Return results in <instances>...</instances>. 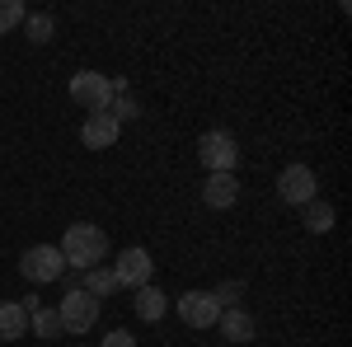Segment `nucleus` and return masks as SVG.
<instances>
[{
    "label": "nucleus",
    "mask_w": 352,
    "mask_h": 347,
    "mask_svg": "<svg viewBox=\"0 0 352 347\" xmlns=\"http://www.w3.org/2000/svg\"><path fill=\"white\" fill-rule=\"evenodd\" d=\"M240 291H244V282H226V287H217L212 295H217V305H221V310H230V305H235V295H240Z\"/></svg>",
    "instance_id": "obj_20"
},
{
    "label": "nucleus",
    "mask_w": 352,
    "mask_h": 347,
    "mask_svg": "<svg viewBox=\"0 0 352 347\" xmlns=\"http://www.w3.org/2000/svg\"><path fill=\"white\" fill-rule=\"evenodd\" d=\"M179 320L188 324V328H212L221 320V305L212 291H184L179 295Z\"/></svg>",
    "instance_id": "obj_8"
},
{
    "label": "nucleus",
    "mask_w": 352,
    "mask_h": 347,
    "mask_svg": "<svg viewBox=\"0 0 352 347\" xmlns=\"http://www.w3.org/2000/svg\"><path fill=\"white\" fill-rule=\"evenodd\" d=\"M28 310V328L38 333V338H61V315L47 310V305H24Z\"/></svg>",
    "instance_id": "obj_16"
},
{
    "label": "nucleus",
    "mask_w": 352,
    "mask_h": 347,
    "mask_svg": "<svg viewBox=\"0 0 352 347\" xmlns=\"http://www.w3.org/2000/svg\"><path fill=\"white\" fill-rule=\"evenodd\" d=\"M61 258L85 272V267H99L104 263V254H109V235L99 230V225H89V221H76V225H66V235H61Z\"/></svg>",
    "instance_id": "obj_1"
},
{
    "label": "nucleus",
    "mask_w": 352,
    "mask_h": 347,
    "mask_svg": "<svg viewBox=\"0 0 352 347\" xmlns=\"http://www.w3.org/2000/svg\"><path fill=\"white\" fill-rule=\"evenodd\" d=\"M80 291H89L94 300H104V295H113L118 291V277H113V267H85L80 272Z\"/></svg>",
    "instance_id": "obj_14"
},
{
    "label": "nucleus",
    "mask_w": 352,
    "mask_h": 347,
    "mask_svg": "<svg viewBox=\"0 0 352 347\" xmlns=\"http://www.w3.org/2000/svg\"><path fill=\"white\" fill-rule=\"evenodd\" d=\"M24 33H28V43H52V33H56V19L52 14H24Z\"/></svg>",
    "instance_id": "obj_18"
},
{
    "label": "nucleus",
    "mask_w": 352,
    "mask_h": 347,
    "mask_svg": "<svg viewBox=\"0 0 352 347\" xmlns=\"http://www.w3.org/2000/svg\"><path fill=\"white\" fill-rule=\"evenodd\" d=\"M315 188L320 183H315V169H310V164H287L282 179H277V197L292 202V207H305L310 197H320Z\"/></svg>",
    "instance_id": "obj_6"
},
{
    "label": "nucleus",
    "mask_w": 352,
    "mask_h": 347,
    "mask_svg": "<svg viewBox=\"0 0 352 347\" xmlns=\"http://www.w3.org/2000/svg\"><path fill=\"white\" fill-rule=\"evenodd\" d=\"M136 315L146 324H155V320H164V310H169V295L160 291V287H136Z\"/></svg>",
    "instance_id": "obj_13"
},
{
    "label": "nucleus",
    "mask_w": 352,
    "mask_h": 347,
    "mask_svg": "<svg viewBox=\"0 0 352 347\" xmlns=\"http://www.w3.org/2000/svg\"><path fill=\"white\" fill-rule=\"evenodd\" d=\"M56 315H61V328H66V333H89V328L99 324V300H94L89 291H80V287H76V291L61 295Z\"/></svg>",
    "instance_id": "obj_3"
},
{
    "label": "nucleus",
    "mask_w": 352,
    "mask_h": 347,
    "mask_svg": "<svg viewBox=\"0 0 352 347\" xmlns=\"http://www.w3.org/2000/svg\"><path fill=\"white\" fill-rule=\"evenodd\" d=\"M61 267H66V258H61L56 244H33V249H24V258H19V272H24L28 282H38V287L61 282Z\"/></svg>",
    "instance_id": "obj_5"
},
{
    "label": "nucleus",
    "mask_w": 352,
    "mask_h": 347,
    "mask_svg": "<svg viewBox=\"0 0 352 347\" xmlns=\"http://www.w3.org/2000/svg\"><path fill=\"white\" fill-rule=\"evenodd\" d=\"M109 113L118 117V122H132V117H141V104H136V94L127 89V80H113V104Z\"/></svg>",
    "instance_id": "obj_17"
},
{
    "label": "nucleus",
    "mask_w": 352,
    "mask_h": 347,
    "mask_svg": "<svg viewBox=\"0 0 352 347\" xmlns=\"http://www.w3.org/2000/svg\"><path fill=\"white\" fill-rule=\"evenodd\" d=\"M24 24V0H0V33Z\"/></svg>",
    "instance_id": "obj_19"
},
{
    "label": "nucleus",
    "mask_w": 352,
    "mask_h": 347,
    "mask_svg": "<svg viewBox=\"0 0 352 347\" xmlns=\"http://www.w3.org/2000/svg\"><path fill=\"white\" fill-rule=\"evenodd\" d=\"M71 99H76L85 113H109L113 80H109V76H99V71H76V76H71Z\"/></svg>",
    "instance_id": "obj_2"
},
{
    "label": "nucleus",
    "mask_w": 352,
    "mask_h": 347,
    "mask_svg": "<svg viewBox=\"0 0 352 347\" xmlns=\"http://www.w3.org/2000/svg\"><path fill=\"white\" fill-rule=\"evenodd\" d=\"M197 160L207 164V174H230L240 164V146L230 132H202L197 141Z\"/></svg>",
    "instance_id": "obj_4"
},
{
    "label": "nucleus",
    "mask_w": 352,
    "mask_h": 347,
    "mask_svg": "<svg viewBox=\"0 0 352 347\" xmlns=\"http://www.w3.org/2000/svg\"><path fill=\"white\" fill-rule=\"evenodd\" d=\"M151 272H155V263H151V254L146 249H122L118 254V263H113V277H118V287H151Z\"/></svg>",
    "instance_id": "obj_7"
},
{
    "label": "nucleus",
    "mask_w": 352,
    "mask_h": 347,
    "mask_svg": "<svg viewBox=\"0 0 352 347\" xmlns=\"http://www.w3.org/2000/svg\"><path fill=\"white\" fill-rule=\"evenodd\" d=\"M99 347H136V338L127 333V328H113V333H109V338H104Z\"/></svg>",
    "instance_id": "obj_21"
},
{
    "label": "nucleus",
    "mask_w": 352,
    "mask_h": 347,
    "mask_svg": "<svg viewBox=\"0 0 352 347\" xmlns=\"http://www.w3.org/2000/svg\"><path fill=\"white\" fill-rule=\"evenodd\" d=\"M300 216H305V230H310V235H329V230H333V207H329L324 197H310V202L300 207Z\"/></svg>",
    "instance_id": "obj_15"
},
{
    "label": "nucleus",
    "mask_w": 352,
    "mask_h": 347,
    "mask_svg": "<svg viewBox=\"0 0 352 347\" xmlns=\"http://www.w3.org/2000/svg\"><path fill=\"white\" fill-rule=\"evenodd\" d=\"M202 202H207L212 212L235 207V202H240V179H235V174H207V183H202Z\"/></svg>",
    "instance_id": "obj_10"
},
{
    "label": "nucleus",
    "mask_w": 352,
    "mask_h": 347,
    "mask_svg": "<svg viewBox=\"0 0 352 347\" xmlns=\"http://www.w3.org/2000/svg\"><path fill=\"white\" fill-rule=\"evenodd\" d=\"M28 333V310L19 300H0V343H14Z\"/></svg>",
    "instance_id": "obj_12"
},
{
    "label": "nucleus",
    "mask_w": 352,
    "mask_h": 347,
    "mask_svg": "<svg viewBox=\"0 0 352 347\" xmlns=\"http://www.w3.org/2000/svg\"><path fill=\"white\" fill-rule=\"evenodd\" d=\"M217 328H221V338H226V343H249V338H254V315L240 310V305H230V310H221Z\"/></svg>",
    "instance_id": "obj_11"
},
{
    "label": "nucleus",
    "mask_w": 352,
    "mask_h": 347,
    "mask_svg": "<svg viewBox=\"0 0 352 347\" xmlns=\"http://www.w3.org/2000/svg\"><path fill=\"white\" fill-rule=\"evenodd\" d=\"M118 136H122V122L113 113H89L80 127V141L89 150H109V146H118Z\"/></svg>",
    "instance_id": "obj_9"
}]
</instances>
